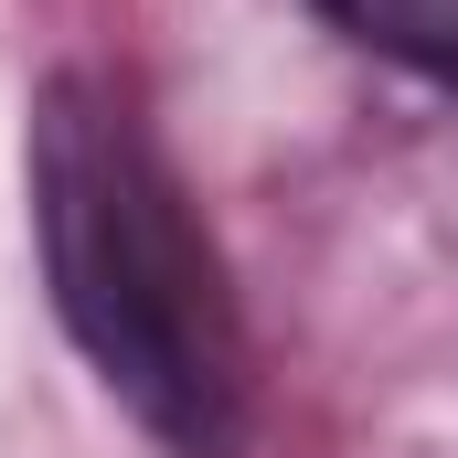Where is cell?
I'll return each instance as SVG.
<instances>
[{
	"mask_svg": "<svg viewBox=\"0 0 458 458\" xmlns=\"http://www.w3.org/2000/svg\"><path fill=\"white\" fill-rule=\"evenodd\" d=\"M320 11L352 43H373V54L416 64V75H448V54H458V0H320Z\"/></svg>",
	"mask_w": 458,
	"mask_h": 458,
	"instance_id": "7a4b0ae2",
	"label": "cell"
},
{
	"mask_svg": "<svg viewBox=\"0 0 458 458\" xmlns=\"http://www.w3.org/2000/svg\"><path fill=\"white\" fill-rule=\"evenodd\" d=\"M32 192H43V256L75 342L182 458H234V427H245L234 320L214 256L182 225V192L139 149V128L86 86H54L32 128Z\"/></svg>",
	"mask_w": 458,
	"mask_h": 458,
	"instance_id": "6da1fadb",
	"label": "cell"
}]
</instances>
